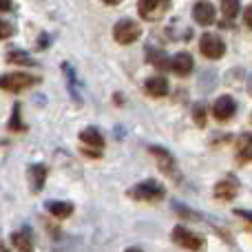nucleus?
<instances>
[{"instance_id": "obj_1", "label": "nucleus", "mask_w": 252, "mask_h": 252, "mask_svg": "<svg viewBox=\"0 0 252 252\" xmlns=\"http://www.w3.org/2000/svg\"><path fill=\"white\" fill-rule=\"evenodd\" d=\"M126 195L130 197V199H137V201H148V204H153V201H161L166 197V188L161 186L157 179H144V182L135 184L133 188H128V192Z\"/></svg>"}, {"instance_id": "obj_2", "label": "nucleus", "mask_w": 252, "mask_h": 252, "mask_svg": "<svg viewBox=\"0 0 252 252\" xmlns=\"http://www.w3.org/2000/svg\"><path fill=\"white\" fill-rule=\"evenodd\" d=\"M40 82L38 75H29V73H4L0 75V89L9 93H20L25 89H31Z\"/></svg>"}, {"instance_id": "obj_3", "label": "nucleus", "mask_w": 252, "mask_h": 252, "mask_svg": "<svg viewBox=\"0 0 252 252\" xmlns=\"http://www.w3.org/2000/svg\"><path fill=\"white\" fill-rule=\"evenodd\" d=\"M173 241L177 246H182V248H186V250H192V252H199V250H204L206 248V241H204V237H199V235H195L192 230H188L186 226H175L173 228Z\"/></svg>"}, {"instance_id": "obj_4", "label": "nucleus", "mask_w": 252, "mask_h": 252, "mask_svg": "<svg viewBox=\"0 0 252 252\" xmlns=\"http://www.w3.org/2000/svg\"><path fill=\"white\" fill-rule=\"evenodd\" d=\"M139 35H142V27H139L135 20H130V18H124V20L115 22V27H113V38L118 40L120 44L135 42Z\"/></svg>"}, {"instance_id": "obj_5", "label": "nucleus", "mask_w": 252, "mask_h": 252, "mask_svg": "<svg viewBox=\"0 0 252 252\" xmlns=\"http://www.w3.org/2000/svg\"><path fill=\"white\" fill-rule=\"evenodd\" d=\"M170 9V0H139L137 2V11L144 20L153 22L159 20L166 11Z\"/></svg>"}, {"instance_id": "obj_6", "label": "nucleus", "mask_w": 252, "mask_h": 252, "mask_svg": "<svg viewBox=\"0 0 252 252\" xmlns=\"http://www.w3.org/2000/svg\"><path fill=\"white\" fill-rule=\"evenodd\" d=\"M199 51L204 53L208 60H219V58L226 53V44L219 35L215 33H204L199 40Z\"/></svg>"}, {"instance_id": "obj_7", "label": "nucleus", "mask_w": 252, "mask_h": 252, "mask_svg": "<svg viewBox=\"0 0 252 252\" xmlns=\"http://www.w3.org/2000/svg\"><path fill=\"white\" fill-rule=\"evenodd\" d=\"M148 151H151V155L157 159L161 173L170 175V177H177V161H175V157L170 155V153L166 151L164 146H151Z\"/></svg>"}, {"instance_id": "obj_8", "label": "nucleus", "mask_w": 252, "mask_h": 252, "mask_svg": "<svg viewBox=\"0 0 252 252\" xmlns=\"http://www.w3.org/2000/svg\"><path fill=\"white\" fill-rule=\"evenodd\" d=\"M80 142H82L84 146H89L87 148L89 155H93V157L102 155V153H95V151H102V148H104V137H102V133L97 128H93V126L84 128L82 133H80Z\"/></svg>"}, {"instance_id": "obj_9", "label": "nucleus", "mask_w": 252, "mask_h": 252, "mask_svg": "<svg viewBox=\"0 0 252 252\" xmlns=\"http://www.w3.org/2000/svg\"><path fill=\"white\" fill-rule=\"evenodd\" d=\"M235 113H237V102L232 100L230 95H221L213 104V115H215V120H219V122H228V120H232Z\"/></svg>"}, {"instance_id": "obj_10", "label": "nucleus", "mask_w": 252, "mask_h": 252, "mask_svg": "<svg viewBox=\"0 0 252 252\" xmlns=\"http://www.w3.org/2000/svg\"><path fill=\"white\" fill-rule=\"evenodd\" d=\"M237 192H239V182H237L235 175H228V177H223L221 182L215 184V197L221 201L235 199Z\"/></svg>"}, {"instance_id": "obj_11", "label": "nucleus", "mask_w": 252, "mask_h": 252, "mask_svg": "<svg viewBox=\"0 0 252 252\" xmlns=\"http://www.w3.org/2000/svg\"><path fill=\"white\" fill-rule=\"evenodd\" d=\"M192 69H195V60H192L190 53L182 51V53H177V56L170 58V71H173V73L186 78L188 73H192Z\"/></svg>"}, {"instance_id": "obj_12", "label": "nucleus", "mask_w": 252, "mask_h": 252, "mask_svg": "<svg viewBox=\"0 0 252 252\" xmlns=\"http://www.w3.org/2000/svg\"><path fill=\"white\" fill-rule=\"evenodd\" d=\"M11 244L16 246L18 252H35V244H33V232L29 228H20L11 235Z\"/></svg>"}, {"instance_id": "obj_13", "label": "nucleus", "mask_w": 252, "mask_h": 252, "mask_svg": "<svg viewBox=\"0 0 252 252\" xmlns=\"http://www.w3.org/2000/svg\"><path fill=\"white\" fill-rule=\"evenodd\" d=\"M215 16H217V13H215V7L210 2H206V0H201V2H197L195 7H192V18H195V22L201 27L213 25Z\"/></svg>"}, {"instance_id": "obj_14", "label": "nucleus", "mask_w": 252, "mask_h": 252, "mask_svg": "<svg viewBox=\"0 0 252 252\" xmlns=\"http://www.w3.org/2000/svg\"><path fill=\"white\" fill-rule=\"evenodd\" d=\"M144 89H146V93L153 97L168 95V82H166L164 75H153V78H148L146 82H144Z\"/></svg>"}, {"instance_id": "obj_15", "label": "nucleus", "mask_w": 252, "mask_h": 252, "mask_svg": "<svg viewBox=\"0 0 252 252\" xmlns=\"http://www.w3.org/2000/svg\"><path fill=\"white\" fill-rule=\"evenodd\" d=\"M146 60L148 64L157 66L161 71H170V58L166 56L161 49H155V47H146Z\"/></svg>"}, {"instance_id": "obj_16", "label": "nucleus", "mask_w": 252, "mask_h": 252, "mask_svg": "<svg viewBox=\"0 0 252 252\" xmlns=\"http://www.w3.org/2000/svg\"><path fill=\"white\" fill-rule=\"evenodd\" d=\"M237 159L241 164L252 161V133H241L237 139Z\"/></svg>"}, {"instance_id": "obj_17", "label": "nucleus", "mask_w": 252, "mask_h": 252, "mask_svg": "<svg viewBox=\"0 0 252 252\" xmlns=\"http://www.w3.org/2000/svg\"><path fill=\"white\" fill-rule=\"evenodd\" d=\"M29 179H31V190L40 192L47 182V166L44 164H33L29 166Z\"/></svg>"}, {"instance_id": "obj_18", "label": "nucleus", "mask_w": 252, "mask_h": 252, "mask_svg": "<svg viewBox=\"0 0 252 252\" xmlns=\"http://www.w3.org/2000/svg\"><path fill=\"white\" fill-rule=\"evenodd\" d=\"M47 210L53 215V217H58V219H66V217H71L73 215V204L71 201H58V199H51V201H47Z\"/></svg>"}, {"instance_id": "obj_19", "label": "nucleus", "mask_w": 252, "mask_h": 252, "mask_svg": "<svg viewBox=\"0 0 252 252\" xmlns=\"http://www.w3.org/2000/svg\"><path fill=\"white\" fill-rule=\"evenodd\" d=\"M7 62H11V64H20V66H35V60L25 51H9Z\"/></svg>"}, {"instance_id": "obj_20", "label": "nucleus", "mask_w": 252, "mask_h": 252, "mask_svg": "<svg viewBox=\"0 0 252 252\" xmlns=\"http://www.w3.org/2000/svg\"><path fill=\"white\" fill-rule=\"evenodd\" d=\"M241 9V0H221V13L226 20H235Z\"/></svg>"}, {"instance_id": "obj_21", "label": "nucleus", "mask_w": 252, "mask_h": 252, "mask_svg": "<svg viewBox=\"0 0 252 252\" xmlns=\"http://www.w3.org/2000/svg\"><path fill=\"white\" fill-rule=\"evenodd\" d=\"M9 130H18V133H22V130H27V124H22V118H20V104H13V113H11V120H9Z\"/></svg>"}, {"instance_id": "obj_22", "label": "nucleus", "mask_w": 252, "mask_h": 252, "mask_svg": "<svg viewBox=\"0 0 252 252\" xmlns=\"http://www.w3.org/2000/svg\"><path fill=\"white\" fill-rule=\"evenodd\" d=\"M206 115H208L206 104H195V106H192V118H195L197 126H206Z\"/></svg>"}, {"instance_id": "obj_23", "label": "nucleus", "mask_w": 252, "mask_h": 252, "mask_svg": "<svg viewBox=\"0 0 252 252\" xmlns=\"http://www.w3.org/2000/svg\"><path fill=\"white\" fill-rule=\"evenodd\" d=\"M13 33H16V29H13V25H11V22H7V20H0V40H7V38H11Z\"/></svg>"}, {"instance_id": "obj_24", "label": "nucleus", "mask_w": 252, "mask_h": 252, "mask_svg": "<svg viewBox=\"0 0 252 252\" xmlns=\"http://www.w3.org/2000/svg\"><path fill=\"white\" fill-rule=\"evenodd\" d=\"M175 210H177V213L182 215V217H188V219H199V215L192 213V210H186L182 204H175Z\"/></svg>"}, {"instance_id": "obj_25", "label": "nucleus", "mask_w": 252, "mask_h": 252, "mask_svg": "<svg viewBox=\"0 0 252 252\" xmlns=\"http://www.w3.org/2000/svg\"><path fill=\"white\" fill-rule=\"evenodd\" d=\"M244 22H246V27H248V29H252V4H248V7H246V11H244Z\"/></svg>"}, {"instance_id": "obj_26", "label": "nucleus", "mask_w": 252, "mask_h": 252, "mask_svg": "<svg viewBox=\"0 0 252 252\" xmlns=\"http://www.w3.org/2000/svg\"><path fill=\"white\" fill-rule=\"evenodd\" d=\"M11 9H16L13 0H0V11H11Z\"/></svg>"}, {"instance_id": "obj_27", "label": "nucleus", "mask_w": 252, "mask_h": 252, "mask_svg": "<svg viewBox=\"0 0 252 252\" xmlns=\"http://www.w3.org/2000/svg\"><path fill=\"white\" fill-rule=\"evenodd\" d=\"M235 215H237V217H244L246 221H250V223H252V213H250V210H241V208H237V210H235Z\"/></svg>"}, {"instance_id": "obj_28", "label": "nucleus", "mask_w": 252, "mask_h": 252, "mask_svg": "<svg viewBox=\"0 0 252 252\" xmlns=\"http://www.w3.org/2000/svg\"><path fill=\"white\" fill-rule=\"evenodd\" d=\"M47 47H49V35L42 33L40 35V40H38V49H47Z\"/></svg>"}, {"instance_id": "obj_29", "label": "nucleus", "mask_w": 252, "mask_h": 252, "mask_svg": "<svg viewBox=\"0 0 252 252\" xmlns=\"http://www.w3.org/2000/svg\"><path fill=\"white\" fill-rule=\"evenodd\" d=\"M102 2H104V4H109V7H113V4H120V2H122V0H102Z\"/></svg>"}, {"instance_id": "obj_30", "label": "nucleus", "mask_w": 252, "mask_h": 252, "mask_svg": "<svg viewBox=\"0 0 252 252\" xmlns=\"http://www.w3.org/2000/svg\"><path fill=\"white\" fill-rule=\"evenodd\" d=\"M248 93L252 95V75H250V80H248Z\"/></svg>"}, {"instance_id": "obj_31", "label": "nucleus", "mask_w": 252, "mask_h": 252, "mask_svg": "<svg viewBox=\"0 0 252 252\" xmlns=\"http://www.w3.org/2000/svg\"><path fill=\"white\" fill-rule=\"evenodd\" d=\"M124 252H144V250H139V248H126Z\"/></svg>"}, {"instance_id": "obj_32", "label": "nucleus", "mask_w": 252, "mask_h": 252, "mask_svg": "<svg viewBox=\"0 0 252 252\" xmlns=\"http://www.w3.org/2000/svg\"><path fill=\"white\" fill-rule=\"evenodd\" d=\"M0 252H9V250L7 248H0Z\"/></svg>"}, {"instance_id": "obj_33", "label": "nucleus", "mask_w": 252, "mask_h": 252, "mask_svg": "<svg viewBox=\"0 0 252 252\" xmlns=\"http://www.w3.org/2000/svg\"><path fill=\"white\" fill-rule=\"evenodd\" d=\"M0 248H2V246H0Z\"/></svg>"}]
</instances>
